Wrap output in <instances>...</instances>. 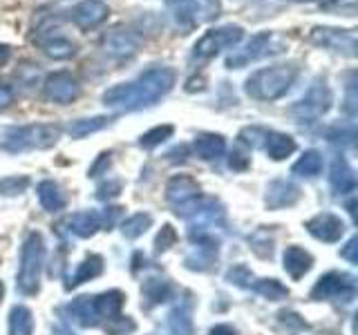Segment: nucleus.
Masks as SVG:
<instances>
[{
	"label": "nucleus",
	"mask_w": 358,
	"mask_h": 335,
	"mask_svg": "<svg viewBox=\"0 0 358 335\" xmlns=\"http://www.w3.org/2000/svg\"><path fill=\"white\" fill-rule=\"evenodd\" d=\"M175 85V70L171 67H150L130 83L112 85L103 92V103L119 112H134L155 105Z\"/></svg>",
	"instance_id": "obj_1"
},
{
	"label": "nucleus",
	"mask_w": 358,
	"mask_h": 335,
	"mask_svg": "<svg viewBox=\"0 0 358 335\" xmlns=\"http://www.w3.org/2000/svg\"><path fill=\"white\" fill-rule=\"evenodd\" d=\"M298 74V63H278L271 67H262L244 81V92L255 100H275L294 87Z\"/></svg>",
	"instance_id": "obj_2"
},
{
	"label": "nucleus",
	"mask_w": 358,
	"mask_h": 335,
	"mask_svg": "<svg viewBox=\"0 0 358 335\" xmlns=\"http://www.w3.org/2000/svg\"><path fill=\"white\" fill-rule=\"evenodd\" d=\"M61 139V128L50 123H31V126L11 128L0 139V150L5 152H27V150H48Z\"/></svg>",
	"instance_id": "obj_3"
},
{
	"label": "nucleus",
	"mask_w": 358,
	"mask_h": 335,
	"mask_svg": "<svg viewBox=\"0 0 358 335\" xmlns=\"http://www.w3.org/2000/svg\"><path fill=\"white\" fill-rule=\"evenodd\" d=\"M45 262V241L41 232H29L20 251V268H18V288L25 295L38 293L41 271Z\"/></svg>",
	"instance_id": "obj_4"
},
{
	"label": "nucleus",
	"mask_w": 358,
	"mask_h": 335,
	"mask_svg": "<svg viewBox=\"0 0 358 335\" xmlns=\"http://www.w3.org/2000/svg\"><path fill=\"white\" fill-rule=\"evenodd\" d=\"M244 36V29L240 25H222L215 29H208L204 36L197 38L193 45V59L195 61H210L224 50H235Z\"/></svg>",
	"instance_id": "obj_5"
},
{
	"label": "nucleus",
	"mask_w": 358,
	"mask_h": 335,
	"mask_svg": "<svg viewBox=\"0 0 358 335\" xmlns=\"http://www.w3.org/2000/svg\"><path fill=\"white\" fill-rule=\"evenodd\" d=\"M331 89L327 85L324 78H316L309 89L305 92V96L298 98L294 105H291V114H294L300 123H311L318 121L320 117H324L331 107Z\"/></svg>",
	"instance_id": "obj_6"
},
{
	"label": "nucleus",
	"mask_w": 358,
	"mask_h": 335,
	"mask_svg": "<svg viewBox=\"0 0 358 335\" xmlns=\"http://www.w3.org/2000/svg\"><path fill=\"white\" fill-rule=\"evenodd\" d=\"M173 18L182 27L190 29L201 22H210L220 16V0H164Z\"/></svg>",
	"instance_id": "obj_7"
},
{
	"label": "nucleus",
	"mask_w": 358,
	"mask_h": 335,
	"mask_svg": "<svg viewBox=\"0 0 358 335\" xmlns=\"http://www.w3.org/2000/svg\"><path fill=\"white\" fill-rule=\"evenodd\" d=\"M309 40L316 47L343 54L347 59L356 56V31L354 29H338V27H313L309 31Z\"/></svg>",
	"instance_id": "obj_8"
},
{
	"label": "nucleus",
	"mask_w": 358,
	"mask_h": 335,
	"mask_svg": "<svg viewBox=\"0 0 358 335\" xmlns=\"http://www.w3.org/2000/svg\"><path fill=\"white\" fill-rule=\"evenodd\" d=\"M273 31H260L244 45L240 50H231V54L227 56V67L229 70H240V67H246L249 63H255L257 59H264V56L273 54L278 50H273Z\"/></svg>",
	"instance_id": "obj_9"
},
{
	"label": "nucleus",
	"mask_w": 358,
	"mask_h": 335,
	"mask_svg": "<svg viewBox=\"0 0 358 335\" xmlns=\"http://www.w3.org/2000/svg\"><path fill=\"white\" fill-rule=\"evenodd\" d=\"M356 293V282L347 273H327L322 275L311 290V299H352Z\"/></svg>",
	"instance_id": "obj_10"
},
{
	"label": "nucleus",
	"mask_w": 358,
	"mask_h": 335,
	"mask_svg": "<svg viewBox=\"0 0 358 335\" xmlns=\"http://www.w3.org/2000/svg\"><path fill=\"white\" fill-rule=\"evenodd\" d=\"M166 199H168V204L175 208L177 215L182 217L186 208L193 204L195 199H199V186L195 179H190L186 174L173 177L166 186Z\"/></svg>",
	"instance_id": "obj_11"
},
{
	"label": "nucleus",
	"mask_w": 358,
	"mask_h": 335,
	"mask_svg": "<svg viewBox=\"0 0 358 335\" xmlns=\"http://www.w3.org/2000/svg\"><path fill=\"white\" fill-rule=\"evenodd\" d=\"M78 94H81V85L70 72H54L45 78V96L54 103L67 105L76 100Z\"/></svg>",
	"instance_id": "obj_12"
},
{
	"label": "nucleus",
	"mask_w": 358,
	"mask_h": 335,
	"mask_svg": "<svg viewBox=\"0 0 358 335\" xmlns=\"http://www.w3.org/2000/svg\"><path fill=\"white\" fill-rule=\"evenodd\" d=\"M110 16V7L103 0H81L72 9V22L78 29H94L103 25Z\"/></svg>",
	"instance_id": "obj_13"
},
{
	"label": "nucleus",
	"mask_w": 358,
	"mask_h": 335,
	"mask_svg": "<svg viewBox=\"0 0 358 335\" xmlns=\"http://www.w3.org/2000/svg\"><path fill=\"white\" fill-rule=\"evenodd\" d=\"M101 47H103L106 54L115 56V59H130V56L137 54L139 40L128 29H112L101 40Z\"/></svg>",
	"instance_id": "obj_14"
},
{
	"label": "nucleus",
	"mask_w": 358,
	"mask_h": 335,
	"mask_svg": "<svg viewBox=\"0 0 358 335\" xmlns=\"http://www.w3.org/2000/svg\"><path fill=\"white\" fill-rule=\"evenodd\" d=\"M307 230L313 234L316 239L320 241H327V244H334L343 237L345 232V223L341 217L331 215V212H320L313 219L307 221Z\"/></svg>",
	"instance_id": "obj_15"
},
{
	"label": "nucleus",
	"mask_w": 358,
	"mask_h": 335,
	"mask_svg": "<svg viewBox=\"0 0 358 335\" xmlns=\"http://www.w3.org/2000/svg\"><path fill=\"white\" fill-rule=\"evenodd\" d=\"M329 184L336 195H350L356 190V174L345 156H336L329 170Z\"/></svg>",
	"instance_id": "obj_16"
},
{
	"label": "nucleus",
	"mask_w": 358,
	"mask_h": 335,
	"mask_svg": "<svg viewBox=\"0 0 358 335\" xmlns=\"http://www.w3.org/2000/svg\"><path fill=\"white\" fill-rule=\"evenodd\" d=\"M298 199H300V188L291 181H282V179L273 181L266 190V206L271 210L289 208V206H294Z\"/></svg>",
	"instance_id": "obj_17"
},
{
	"label": "nucleus",
	"mask_w": 358,
	"mask_h": 335,
	"mask_svg": "<svg viewBox=\"0 0 358 335\" xmlns=\"http://www.w3.org/2000/svg\"><path fill=\"white\" fill-rule=\"evenodd\" d=\"M65 311H67V315H70V320L76 322L78 327L87 329V327H96V324H101V318L94 306V297H90V295L72 299Z\"/></svg>",
	"instance_id": "obj_18"
},
{
	"label": "nucleus",
	"mask_w": 358,
	"mask_h": 335,
	"mask_svg": "<svg viewBox=\"0 0 358 335\" xmlns=\"http://www.w3.org/2000/svg\"><path fill=\"white\" fill-rule=\"evenodd\" d=\"M296 139L285 132H264V150L273 161H282L296 152Z\"/></svg>",
	"instance_id": "obj_19"
},
{
	"label": "nucleus",
	"mask_w": 358,
	"mask_h": 335,
	"mask_svg": "<svg viewBox=\"0 0 358 335\" xmlns=\"http://www.w3.org/2000/svg\"><path fill=\"white\" fill-rule=\"evenodd\" d=\"M282 262H285V271L294 279H300L302 275H307L311 271L313 257L305 248H300V246H289L282 255Z\"/></svg>",
	"instance_id": "obj_20"
},
{
	"label": "nucleus",
	"mask_w": 358,
	"mask_h": 335,
	"mask_svg": "<svg viewBox=\"0 0 358 335\" xmlns=\"http://www.w3.org/2000/svg\"><path fill=\"white\" fill-rule=\"evenodd\" d=\"M195 152L201 156L204 161H217L227 152V141H224L222 134H199L195 139Z\"/></svg>",
	"instance_id": "obj_21"
},
{
	"label": "nucleus",
	"mask_w": 358,
	"mask_h": 335,
	"mask_svg": "<svg viewBox=\"0 0 358 335\" xmlns=\"http://www.w3.org/2000/svg\"><path fill=\"white\" fill-rule=\"evenodd\" d=\"M67 230H70L72 234H76V237H92V234L101 228V217L96 215V212H76V215H72L70 219L65 221Z\"/></svg>",
	"instance_id": "obj_22"
},
{
	"label": "nucleus",
	"mask_w": 358,
	"mask_h": 335,
	"mask_svg": "<svg viewBox=\"0 0 358 335\" xmlns=\"http://www.w3.org/2000/svg\"><path fill=\"white\" fill-rule=\"evenodd\" d=\"M123 302H126V295H123L121 290H108V293L94 295V306H96L101 322L121 315Z\"/></svg>",
	"instance_id": "obj_23"
},
{
	"label": "nucleus",
	"mask_w": 358,
	"mask_h": 335,
	"mask_svg": "<svg viewBox=\"0 0 358 335\" xmlns=\"http://www.w3.org/2000/svg\"><path fill=\"white\" fill-rule=\"evenodd\" d=\"M36 193H38V199H41V206L48 212H59V210L65 208L63 190H61L59 184L52 181V179H45V181H41L38 188H36Z\"/></svg>",
	"instance_id": "obj_24"
},
{
	"label": "nucleus",
	"mask_w": 358,
	"mask_h": 335,
	"mask_svg": "<svg viewBox=\"0 0 358 335\" xmlns=\"http://www.w3.org/2000/svg\"><path fill=\"white\" fill-rule=\"evenodd\" d=\"M41 50L54 61H67L76 54V45L65 36H48L41 40Z\"/></svg>",
	"instance_id": "obj_25"
},
{
	"label": "nucleus",
	"mask_w": 358,
	"mask_h": 335,
	"mask_svg": "<svg viewBox=\"0 0 358 335\" xmlns=\"http://www.w3.org/2000/svg\"><path fill=\"white\" fill-rule=\"evenodd\" d=\"M101 273H103V257H99V255H87L85 260H83L81 264H78L76 273L72 275V279H70V284H67V288H74V286L83 284V282H90V279L99 277Z\"/></svg>",
	"instance_id": "obj_26"
},
{
	"label": "nucleus",
	"mask_w": 358,
	"mask_h": 335,
	"mask_svg": "<svg viewBox=\"0 0 358 335\" xmlns=\"http://www.w3.org/2000/svg\"><path fill=\"white\" fill-rule=\"evenodd\" d=\"M322 170V154L318 150H307L300 159L294 163L291 172L298 174V177H305V179H313L318 177Z\"/></svg>",
	"instance_id": "obj_27"
},
{
	"label": "nucleus",
	"mask_w": 358,
	"mask_h": 335,
	"mask_svg": "<svg viewBox=\"0 0 358 335\" xmlns=\"http://www.w3.org/2000/svg\"><path fill=\"white\" fill-rule=\"evenodd\" d=\"M34 315L27 306H14L9 313V335H31Z\"/></svg>",
	"instance_id": "obj_28"
},
{
	"label": "nucleus",
	"mask_w": 358,
	"mask_h": 335,
	"mask_svg": "<svg viewBox=\"0 0 358 335\" xmlns=\"http://www.w3.org/2000/svg\"><path fill=\"white\" fill-rule=\"evenodd\" d=\"M143 299L148 302V306H157V304H164V302L171 297V284L166 282V279H145L143 282Z\"/></svg>",
	"instance_id": "obj_29"
},
{
	"label": "nucleus",
	"mask_w": 358,
	"mask_h": 335,
	"mask_svg": "<svg viewBox=\"0 0 358 335\" xmlns=\"http://www.w3.org/2000/svg\"><path fill=\"white\" fill-rule=\"evenodd\" d=\"M110 123L108 117H92V119H78V121H72L67 132H70V137L74 139H83L87 134H94L99 130H103Z\"/></svg>",
	"instance_id": "obj_30"
},
{
	"label": "nucleus",
	"mask_w": 358,
	"mask_h": 335,
	"mask_svg": "<svg viewBox=\"0 0 358 335\" xmlns=\"http://www.w3.org/2000/svg\"><path fill=\"white\" fill-rule=\"evenodd\" d=\"M251 288L255 290V293H260L262 297L271 299V302H280V299L289 297V288L280 284L278 279H257L255 277Z\"/></svg>",
	"instance_id": "obj_31"
},
{
	"label": "nucleus",
	"mask_w": 358,
	"mask_h": 335,
	"mask_svg": "<svg viewBox=\"0 0 358 335\" xmlns=\"http://www.w3.org/2000/svg\"><path fill=\"white\" fill-rule=\"evenodd\" d=\"M152 226V217L148 215V212H137V215H132L128 217L126 221L121 223V232H123V237H128V239H137L141 237V234L148 230Z\"/></svg>",
	"instance_id": "obj_32"
},
{
	"label": "nucleus",
	"mask_w": 358,
	"mask_h": 335,
	"mask_svg": "<svg viewBox=\"0 0 358 335\" xmlns=\"http://www.w3.org/2000/svg\"><path fill=\"white\" fill-rule=\"evenodd\" d=\"M173 132H175L173 126H157V128L148 130L145 134H141L139 145H141V148H145V150H152V148H157V145H162L164 141L171 139Z\"/></svg>",
	"instance_id": "obj_33"
},
{
	"label": "nucleus",
	"mask_w": 358,
	"mask_h": 335,
	"mask_svg": "<svg viewBox=\"0 0 358 335\" xmlns=\"http://www.w3.org/2000/svg\"><path fill=\"white\" fill-rule=\"evenodd\" d=\"M168 327H171L173 335H190L193 327H190V318H188V311L177 306L175 311H171L168 315Z\"/></svg>",
	"instance_id": "obj_34"
},
{
	"label": "nucleus",
	"mask_w": 358,
	"mask_h": 335,
	"mask_svg": "<svg viewBox=\"0 0 358 335\" xmlns=\"http://www.w3.org/2000/svg\"><path fill=\"white\" fill-rule=\"evenodd\" d=\"M29 186V179L27 177H7L0 181V195L5 197H16L22 195Z\"/></svg>",
	"instance_id": "obj_35"
},
{
	"label": "nucleus",
	"mask_w": 358,
	"mask_h": 335,
	"mask_svg": "<svg viewBox=\"0 0 358 335\" xmlns=\"http://www.w3.org/2000/svg\"><path fill=\"white\" fill-rule=\"evenodd\" d=\"M134 329H137V324H134L128 315H117V318L108 320V324H106L108 335H130Z\"/></svg>",
	"instance_id": "obj_36"
},
{
	"label": "nucleus",
	"mask_w": 358,
	"mask_h": 335,
	"mask_svg": "<svg viewBox=\"0 0 358 335\" xmlns=\"http://www.w3.org/2000/svg\"><path fill=\"white\" fill-rule=\"evenodd\" d=\"M227 279H229L231 284H235V286L251 288V284H253L255 275H253V273H251L246 266H235V268H231V271L227 273Z\"/></svg>",
	"instance_id": "obj_37"
},
{
	"label": "nucleus",
	"mask_w": 358,
	"mask_h": 335,
	"mask_svg": "<svg viewBox=\"0 0 358 335\" xmlns=\"http://www.w3.org/2000/svg\"><path fill=\"white\" fill-rule=\"evenodd\" d=\"M177 244V230L171 226V223H166V226L159 230V234H157V239H155V246H157V251L159 253H166L171 246Z\"/></svg>",
	"instance_id": "obj_38"
},
{
	"label": "nucleus",
	"mask_w": 358,
	"mask_h": 335,
	"mask_svg": "<svg viewBox=\"0 0 358 335\" xmlns=\"http://www.w3.org/2000/svg\"><path fill=\"white\" fill-rule=\"evenodd\" d=\"M121 193V184L119 181H106V184H101L99 190H96V197L99 199H112V197H117Z\"/></svg>",
	"instance_id": "obj_39"
},
{
	"label": "nucleus",
	"mask_w": 358,
	"mask_h": 335,
	"mask_svg": "<svg viewBox=\"0 0 358 335\" xmlns=\"http://www.w3.org/2000/svg\"><path fill=\"white\" fill-rule=\"evenodd\" d=\"M11 103H14V89L7 83H0V112L7 110Z\"/></svg>",
	"instance_id": "obj_40"
},
{
	"label": "nucleus",
	"mask_w": 358,
	"mask_h": 335,
	"mask_svg": "<svg viewBox=\"0 0 358 335\" xmlns=\"http://www.w3.org/2000/svg\"><path fill=\"white\" fill-rule=\"evenodd\" d=\"M229 165L233 168V170H244V168L249 165V156H246L244 152H231Z\"/></svg>",
	"instance_id": "obj_41"
},
{
	"label": "nucleus",
	"mask_w": 358,
	"mask_h": 335,
	"mask_svg": "<svg viewBox=\"0 0 358 335\" xmlns=\"http://www.w3.org/2000/svg\"><path fill=\"white\" fill-rule=\"evenodd\" d=\"M356 244H358V239H356V237H352L350 241H347L345 248L341 251V255L345 257L347 262H352V264H356V262H358V257H356V248H358V246H356Z\"/></svg>",
	"instance_id": "obj_42"
},
{
	"label": "nucleus",
	"mask_w": 358,
	"mask_h": 335,
	"mask_svg": "<svg viewBox=\"0 0 358 335\" xmlns=\"http://www.w3.org/2000/svg\"><path fill=\"white\" fill-rule=\"evenodd\" d=\"M110 165V154L108 152H103L99 156V161L92 165V170H90V177H99V172L103 170V168H108Z\"/></svg>",
	"instance_id": "obj_43"
},
{
	"label": "nucleus",
	"mask_w": 358,
	"mask_h": 335,
	"mask_svg": "<svg viewBox=\"0 0 358 335\" xmlns=\"http://www.w3.org/2000/svg\"><path fill=\"white\" fill-rule=\"evenodd\" d=\"M354 100H356V96H354V78H352V81L347 83V105H345V110L350 112V114H354V112H356Z\"/></svg>",
	"instance_id": "obj_44"
},
{
	"label": "nucleus",
	"mask_w": 358,
	"mask_h": 335,
	"mask_svg": "<svg viewBox=\"0 0 358 335\" xmlns=\"http://www.w3.org/2000/svg\"><path fill=\"white\" fill-rule=\"evenodd\" d=\"M210 335H238L231 324H217V327L210 329Z\"/></svg>",
	"instance_id": "obj_45"
},
{
	"label": "nucleus",
	"mask_w": 358,
	"mask_h": 335,
	"mask_svg": "<svg viewBox=\"0 0 358 335\" xmlns=\"http://www.w3.org/2000/svg\"><path fill=\"white\" fill-rule=\"evenodd\" d=\"M9 56H11V50H9V45L0 43V67H5V65H7Z\"/></svg>",
	"instance_id": "obj_46"
},
{
	"label": "nucleus",
	"mask_w": 358,
	"mask_h": 335,
	"mask_svg": "<svg viewBox=\"0 0 358 335\" xmlns=\"http://www.w3.org/2000/svg\"><path fill=\"white\" fill-rule=\"evenodd\" d=\"M52 335H74V333H72V331H67V329H61V327H59V329H54V331H52Z\"/></svg>",
	"instance_id": "obj_47"
},
{
	"label": "nucleus",
	"mask_w": 358,
	"mask_h": 335,
	"mask_svg": "<svg viewBox=\"0 0 358 335\" xmlns=\"http://www.w3.org/2000/svg\"><path fill=\"white\" fill-rule=\"evenodd\" d=\"M291 3H322V0H291Z\"/></svg>",
	"instance_id": "obj_48"
},
{
	"label": "nucleus",
	"mask_w": 358,
	"mask_h": 335,
	"mask_svg": "<svg viewBox=\"0 0 358 335\" xmlns=\"http://www.w3.org/2000/svg\"><path fill=\"white\" fill-rule=\"evenodd\" d=\"M3 295H5V286H3V282H0V302H3Z\"/></svg>",
	"instance_id": "obj_49"
}]
</instances>
